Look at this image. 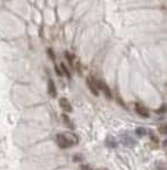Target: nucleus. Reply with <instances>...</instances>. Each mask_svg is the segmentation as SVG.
Here are the masks:
<instances>
[{
	"instance_id": "nucleus-11",
	"label": "nucleus",
	"mask_w": 167,
	"mask_h": 170,
	"mask_svg": "<svg viewBox=\"0 0 167 170\" xmlns=\"http://www.w3.org/2000/svg\"><path fill=\"white\" fill-rule=\"evenodd\" d=\"M135 134H137L139 137H143L144 135L147 134V130H146V128H143V127H138V128L135 129Z\"/></svg>"
},
{
	"instance_id": "nucleus-17",
	"label": "nucleus",
	"mask_w": 167,
	"mask_h": 170,
	"mask_svg": "<svg viewBox=\"0 0 167 170\" xmlns=\"http://www.w3.org/2000/svg\"><path fill=\"white\" fill-rule=\"evenodd\" d=\"M166 111V107L165 106H162L160 109H158V110H156V113H158V115H160V113H164Z\"/></svg>"
},
{
	"instance_id": "nucleus-5",
	"label": "nucleus",
	"mask_w": 167,
	"mask_h": 170,
	"mask_svg": "<svg viewBox=\"0 0 167 170\" xmlns=\"http://www.w3.org/2000/svg\"><path fill=\"white\" fill-rule=\"evenodd\" d=\"M59 106L61 107V109L65 111V112H72L73 108H72L71 103L66 98H60L59 99Z\"/></svg>"
},
{
	"instance_id": "nucleus-13",
	"label": "nucleus",
	"mask_w": 167,
	"mask_h": 170,
	"mask_svg": "<svg viewBox=\"0 0 167 170\" xmlns=\"http://www.w3.org/2000/svg\"><path fill=\"white\" fill-rule=\"evenodd\" d=\"M73 161L74 162H82V161H84V158L82 154H75L73 157Z\"/></svg>"
},
{
	"instance_id": "nucleus-6",
	"label": "nucleus",
	"mask_w": 167,
	"mask_h": 170,
	"mask_svg": "<svg viewBox=\"0 0 167 170\" xmlns=\"http://www.w3.org/2000/svg\"><path fill=\"white\" fill-rule=\"evenodd\" d=\"M48 94L51 98H56L57 97V88H56L55 82L52 79L48 81Z\"/></svg>"
},
{
	"instance_id": "nucleus-7",
	"label": "nucleus",
	"mask_w": 167,
	"mask_h": 170,
	"mask_svg": "<svg viewBox=\"0 0 167 170\" xmlns=\"http://www.w3.org/2000/svg\"><path fill=\"white\" fill-rule=\"evenodd\" d=\"M61 118H63V120H64V124L68 127L70 129H74V125H73V123H72V120L70 119V117L66 115V113H63L61 115Z\"/></svg>"
},
{
	"instance_id": "nucleus-14",
	"label": "nucleus",
	"mask_w": 167,
	"mask_h": 170,
	"mask_svg": "<svg viewBox=\"0 0 167 170\" xmlns=\"http://www.w3.org/2000/svg\"><path fill=\"white\" fill-rule=\"evenodd\" d=\"M158 130H159V133H160V134L166 135L167 134V126L166 125H164V126H162V127H159Z\"/></svg>"
},
{
	"instance_id": "nucleus-10",
	"label": "nucleus",
	"mask_w": 167,
	"mask_h": 170,
	"mask_svg": "<svg viewBox=\"0 0 167 170\" xmlns=\"http://www.w3.org/2000/svg\"><path fill=\"white\" fill-rule=\"evenodd\" d=\"M65 57H66V59H67V61L70 62L71 66H75V57H74V55H72L71 52L66 51Z\"/></svg>"
},
{
	"instance_id": "nucleus-16",
	"label": "nucleus",
	"mask_w": 167,
	"mask_h": 170,
	"mask_svg": "<svg viewBox=\"0 0 167 170\" xmlns=\"http://www.w3.org/2000/svg\"><path fill=\"white\" fill-rule=\"evenodd\" d=\"M80 170H94V169L91 168L89 165H81L80 166Z\"/></svg>"
},
{
	"instance_id": "nucleus-4",
	"label": "nucleus",
	"mask_w": 167,
	"mask_h": 170,
	"mask_svg": "<svg viewBox=\"0 0 167 170\" xmlns=\"http://www.w3.org/2000/svg\"><path fill=\"white\" fill-rule=\"evenodd\" d=\"M135 111H137V113L139 115V116H141V117H143V118H149L150 117V112H149V110H148L144 106H142L141 103H135Z\"/></svg>"
},
{
	"instance_id": "nucleus-8",
	"label": "nucleus",
	"mask_w": 167,
	"mask_h": 170,
	"mask_svg": "<svg viewBox=\"0 0 167 170\" xmlns=\"http://www.w3.org/2000/svg\"><path fill=\"white\" fill-rule=\"evenodd\" d=\"M122 139H123V143L126 145V146H128V148H132V146L135 145V141L133 139H131V137H128V136H123Z\"/></svg>"
},
{
	"instance_id": "nucleus-18",
	"label": "nucleus",
	"mask_w": 167,
	"mask_h": 170,
	"mask_svg": "<svg viewBox=\"0 0 167 170\" xmlns=\"http://www.w3.org/2000/svg\"><path fill=\"white\" fill-rule=\"evenodd\" d=\"M48 53H49V56H51V59L55 60V55H54V52H52L51 49H48Z\"/></svg>"
},
{
	"instance_id": "nucleus-9",
	"label": "nucleus",
	"mask_w": 167,
	"mask_h": 170,
	"mask_svg": "<svg viewBox=\"0 0 167 170\" xmlns=\"http://www.w3.org/2000/svg\"><path fill=\"white\" fill-rule=\"evenodd\" d=\"M106 145L108 148H110V149H115L117 146V143H116V141L113 139L111 136H108L106 139Z\"/></svg>"
},
{
	"instance_id": "nucleus-15",
	"label": "nucleus",
	"mask_w": 167,
	"mask_h": 170,
	"mask_svg": "<svg viewBox=\"0 0 167 170\" xmlns=\"http://www.w3.org/2000/svg\"><path fill=\"white\" fill-rule=\"evenodd\" d=\"M150 139H151L153 143H156V144L159 143V139H158V137L156 135H153V133H150Z\"/></svg>"
},
{
	"instance_id": "nucleus-3",
	"label": "nucleus",
	"mask_w": 167,
	"mask_h": 170,
	"mask_svg": "<svg viewBox=\"0 0 167 170\" xmlns=\"http://www.w3.org/2000/svg\"><path fill=\"white\" fill-rule=\"evenodd\" d=\"M96 79L97 78L92 77V76H89V77L86 78V84H88V88H90L92 94L98 97V95H99V90H98V86H97Z\"/></svg>"
},
{
	"instance_id": "nucleus-12",
	"label": "nucleus",
	"mask_w": 167,
	"mask_h": 170,
	"mask_svg": "<svg viewBox=\"0 0 167 170\" xmlns=\"http://www.w3.org/2000/svg\"><path fill=\"white\" fill-rule=\"evenodd\" d=\"M60 66H61V70H63V72H61V73H64V74H65V76H66V77L71 78V73H70V70L67 69V67H66V65H65V64H63V62H61V64H60Z\"/></svg>"
},
{
	"instance_id": "nucleus-2",
	"label": "nucleus",
	"mask_w": 167,
	"mask_h": 170,
	"mask_svg": "<svg viewBox=\"0 0 167 170\" xmlns=\"http://www.w3.org/2000/svg\"><path fill=\"white\" fill-rule=\"evenodd\" d=\"M96 82H97L98 90H99V91H102V92L105 93L107 99H113V93H111L110 88H108V85H107L106 83L104 82V81H101V79H96Z\"/></svg>"
},
{
	"instance_id": "nucleus-1",
	"label": "nucleus",
	"mask_w": 167,
	"mask_h": 170,
	"mask_svg": "<svg viewBox=\"0 0 167 170\" xmlns=\"http://www.w3.org/2000/svg\"><path fill=\"white\" fill-rule=\"evenodd\" d=\"M56 141L60 149H68L79 143V137L74 133H63L57 135Z\"/></svg>"
}]
</instances>
